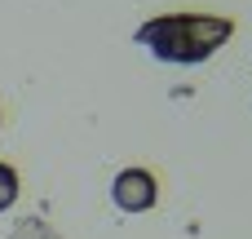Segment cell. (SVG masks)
Segmentation results:
<instances>
[{
    "label": "cell",
    "mask_w": 252,
    "mask_h": 239,
    "mask_svg": "<svg viewBox=\"0 0 252 239\" xmlns=\"http://www.w3.org/2000/svg\"><path fill=\"white\" fill-rule=\"evenodd\" d=\"M235 35V18L221 13H164L146 18L133 40L164 67H199Z\"/></svg>",
    "instance_id": "obj_1"
},
{
    "label": "cell",
    "mask_w": 252,
    "mask_h": 239,
    "mask_svg": "<svg viewBox=\"0 0 252 239\" xmlns=\"http://www.w3.org/2000/svg\"><path fill=\"white\" fill-rule=\"evenodd\" d=\"M155 200H159V182H155L151 169L133 164V169H120V173H115V182H111V204H115L120 213H151Z\"/></svg>",
    "instance_id": "obj_2"
},
{
    "label": "cell",
    "mask_w": 252,
    "mask_h": 239,
    "mask_svg": "<svg viewBox=\"0 0 252 239\" xmlns=\"http://www.w3.org/2000/svg\"><path fill=\"white\" fill-rule=\"evenodd\" d=\"M4 239H62V235H58L44 217H18V222H13V231H9Z\"/></svg>",
    "instance_id": "obj_3"
},
{
    "label": "cell",
    "mask_w": 252,
    "mask_h": 239,
    "mask_svg": "<svg viewBox=\"0 0 252 239\" xmlns=\"http://www.w3.org/2000/svg\"><path fill=\"white\" fill-rule=\"evenodd\" d=\"M18 191H22V182H18V169L0 160V213H9V208L18 204Z\"/></svg>",
    "instance_id": "obj_4"
}]
</instances>
